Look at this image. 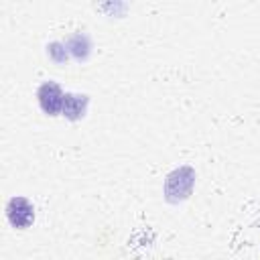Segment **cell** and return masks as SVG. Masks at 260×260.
Listing matches in <instances>:
<instances>
[{"label": "cell", "instance_id": "cell-1", "mask_svg": "<svg viewBox=\"0 0 260 260\" xmlns=\"http://www.w3.org/2000/svg\"><path fill=\"white\" fill-rule=\"evenodd\" d=\"M6 215L14 228H26L35 219V209L24 197H14L6 207Z\"/></svg>", "mask_w": 260, "mask_h": 260}, {"label": "cell", "instance_id": "cell-2", "mask_svg": "<svg viewBox=\"0 0 260 260\" xmlns=\"http://www.w3.org/2000/svg\"><path fill=\"white\" fill-rule=\"evenodd\" d=\"M65 95H63V91H61V87L57 85V83H45L41 89H39V104H41V108H43V112H47V114H51V116H55L59 110H63V106H65V100H63Z\"/></svg>", "mask_w": 260, "mask_h": 260}]
</instances>
